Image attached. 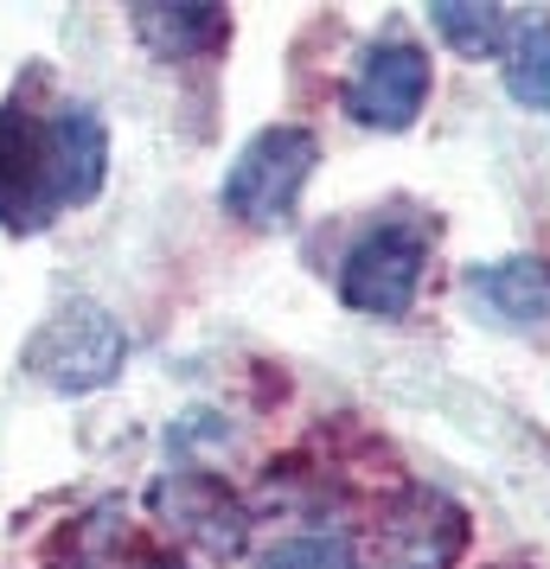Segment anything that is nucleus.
Segmentation results:
<instances>
[{"label":"nucleus","instance_id":"nucleus-7","mask_svg":"<svg viewBox=\"0 0 550 569\" xmlns=\"http://www.w3.org/2000/svg\"><path fill=\"white\" fill-rule=\"evenodd\" d=\"M468 301L473 313H487L493 327H544L550 320V262L544 257H499L468 269Z\"/></svg>","mask_w":550,"mask_h":569},{"label":"nucleus","instance_id":"nucleus-8","mask_svg":"<svg viewBox=\"0 0 550 569\" xmlns=\"http://www.w3.org/2000/svg\"><path fill=\"white\" fill-rule=\"evenodd\" d=\"M499 78L519 109L550 116V13H512V32L499 46Z\"/></svg>","mask_w":550,"mask_h":569},{"label":"nucleus","instance_id":"nucleus-5","mask_svg":"<svg viewBox=\"0 0 550 569\" xmlns=\"http://www.w3.org/2000/svg\"><path fill=\"white\" fill-rule=\"evenodd\" d=\"M429 90H436L429 46H417V39L391 32V39L366 46V58L352 64V78H346V116H352L359 129L403 134L422 116Z\"/></svg>","mask_w":550,"mask_h":569},{"label":"nucleus","instance_id":"nucleus-9","mask_svg":"<svg viewBox=\"0 0 550 569\" xmlns=\"http://www.w3.org/2000/svg\"><path fill=\"white\" fill-rule=\"evenodd\" d=\"M134 27L160 58H199L231 32V20L218 7H134Z\"/></svg>","mask_w":550,"mask_h":569},{"label":"nucleus","instance_id":"nucleus-1","mask_svg":"<svg viewBox=\"0 0 550 569\" xmlns=\"http://www.w3.org/2000/svg\"><path fill=\"white\" fill-rule=\"evenodd\" d=\"M109 173V129L97 109L0 103V231H46L52 218L90 206Z\"/></svg>","mask_w":550,"mask_h":569},{"label":"nucleus","instance_id":"nucleus-4","mask_svg":"<svg viewBox=\"0 0 550 569\" xmlns=\"http://www.w3.org/2000/svg\"><path fill=\"white\" fill-rule=\"evenodd\" d=\"M422 269H429V224L417 211L378 218L340 262V301L359 313H378V320H397L417 301Z\"/></svg>","mask_w":550,"mask_h":569},{"label":"nucleus","instance_id":"nucleus-6","mask_svg":"<svg viewBox=\"0 0 550 569\" xmlns=\"http://www.w3.org/2000/svg\"><path fill=\"white\" fill-rule=\"evenodd\" d=\"M154 512L167 518V531L206 557H237L250 543V512L237 506V492L211 473H167L154 487Z\"/></svg>","mask_w":550,"mask_h":569},{"label":"nucleus","instance_id":"nucleus-2","mask_svg":"<svg viewBox=\"0 0 550 569\" xmlns=\"http://www.w3.org/2000/svg\"><path fill=\"white\" fill-rule=\"evenodd\" d=\"M314 167H320V141L308 129H294V122L262 129L231 160V173L218 186V206L231 211L237 224H250V231H276V224L294 218L301 186L314 180Z\"/></svg>","mask_w":550,"mask_h":569},{"label":"nucleus","instance_id":"nucleus-12","mask_svg":"<svg viewBox=\"0 0 550 569\" xmlns=\"http://www.w3.org/2000/svg\"><path fill=\"white\" fill-rule=\"evenodd\" d=\"M257 569H366V563H359V550H352L346 538H327V531H320V538L276 543Z\"/></svg>","mask_w":550,"mask_h":569},{"label":"nucleus","instance_id":"nucleus-13","mask_svg":"<svg viewBox=\"0 0 550 569\" xmlns=\"http://www.w3.org/2000/svg\"><path fill=\"white\" fill-rule=\"evenodd\" d=\"M141 569H186V563H173V557H154V563H141Z\"/></svg>","mask_w":550,"mask_h":569},{"label":"nucleus","instance_id":"nucleus-3","mask_svg":"<svg viewBox=\"0 0 550 569\" xmlns=\"http://www.w3.org/2000/svg\"><path fill=\"white\" fill-rule=\"evenodd\" d=\"M122 359H129V333L97 301H64V308H52V320L27 346V371L46 390H64V397L116 385Z\"/></svg>","mask_w":550,"mask_h":569},{"label":"nucleus","instance_id":"nucleus-11","mask_svg":"<svg viewBox=\"0 0 550 569\" xmlns=\"http://www.w3.org/2000/svg\"><path fill=\"white\" fill-rule=\"evenodd\" d=\"M429 27L442 32L454 52L499 58L506 32H512V13H506V7H454V0H442V7H429Z\"/></svg>","mask_w":550,"mask_h":569},{"label":"nucleus","instance_id":"nucleus-10","mask_svg":"<svg viewBox=\"0 0 550 569\" xmlns=\"http://www.w3.org/2000/svg\"><path fill=\"white\" fill-rule=\"evenodd\" d=\"M442 512V492H422L417 506H410V518H417V531L397 518L391 525V557H397V569H448L454 557H461V543H468V531H429V518Z\"/></svg>","mask_w":550,"mask_h":569}]
</instances>
